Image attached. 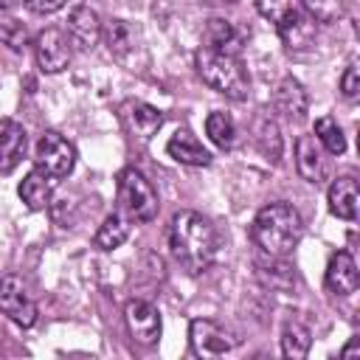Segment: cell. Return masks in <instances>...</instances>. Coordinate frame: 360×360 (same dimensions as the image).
<instances>
[{
	"label": "cell",
	"instance_id": "cell-1",
	"mask_svg": "<svg viewBox=\"0 0 360 360\" xmlns=\"http://www.w3.org/2000/svg\"><path fill=\"white\" fill-rule=\"evenodd\" d=\"M219 236L211 219L197 211H180L169 225V250L180 267L188 273H205L217 259Z\"/></svg>",
	"mask_w": 360,
	"mask_h": 360
},
{
	"label": "cell",
	"instance_id": "cell-2",
	"mask_svg": "<svg viewBox=\"0 0 360 360\" xmlns=\"http://www.w3.org/2000/svg\"><path fill=\"white\" fill-rule=\"evenodd\" d=\"M301 233H304L301 214L287 202H267L264 208H259L250 225V239L264 256L273 259L290 256L292 248L301 242Z\"/></svg>",
	"mask_w": 360,
	"mask_h": 360
},
{
	"label": "cell",
	"instance_id": "cell-3",
	"mask_svg": "<svg viewBox=\"0 0 360 360\" xmlns=\"http://www.w3.org/2000/svg\"><path fill=\"white\" fill-rule=\"evenodd\" d=\"M194 68L200 73V79L222 93L225 98H233V101H242L248 98V90H250V79H248V70L245 65L239 62V56L233 53H222V51H211V48H200L194 53Z\"/></svg>",
	"mask_w": 360,
	"mask_h": 360
},
{
	"label": "cell",
	"instance_id": "cell-4",
	"mask_svg": "<svg viewBox=\"0 0 360 360\" xmlns=\"http://www.w3.org/2000/svg\"><path fill=\"white\" fill-rule=\"evenodd\" d=\"M115 197H118V211L132 219V222H149L158 217V191L155 186L146 180L143 172L138 169H124L118 172V183H115Z\"/></svg>",
	"mask_w": 360,
	"mask_h": 360
},
{
	"label": "cell",
	"instance_id": "cell-5",
	"mask_svg": "<svg viewBox=\"0 0 360 360\" xmlns=\"http://www.w3.org/2000/svg\"><path fill=\"white\" fill-rule=\"evenodd\" d=\"M101 34H104V42H107V48H110L115 62H121L127 70H143L149 56H146L143 34H141V28L135 22L118 17V20H110Z\"/></svg>",
	"mask_w": 360,
	"mask_h": 360
},
{
	"label": "cell",
	"instance_id": "cell-6",
	"mask_svg": "<svg viewBox=\"0 0 360 360\" xmlns=\"http://www.w3.org/2000/svg\"><path fill=\"white\" fill-rule=\"evenodd\" d=\"M34 163H37V169H42L45 174H51L53 180H59V177H68L73 172V166H76V149L59 132H45L37 141Z\"/></svg>",
	"mask_w": 360,
	"mask_h": 360
},
{
	"label": "cell",
	"instance_id": "cell-7",
	"mask_svg": "<svg viewBox=\"0 0 360 360\" xmlns=\"http://www.w3.org/2000/svg\"><path fill=\"white\" fill-rule=\"evenodd\" d=\"M0 312L25 329L37 323V301L20 276H3L0 278Z\"/></svg>",
	"mask_w": 360,
	"mask_h": 360
},
{
	"label": "cell",
	"instance_id": "cell-8",
	"mask_svg": "<svg viewBox=\"0 0 360 360\" xmlns=\"http://www.w3.org/2000/svg\"><path fill=\"white\" fill-rule=\"evenodd\" d=\"M188 340H191L194 354H200V357H222V354H231L239 346V338L233 332H228L222 323L211 321V318L191 321Z\"/></svg>",
	"mask_w": 360,
	"mask_h": 360
},
{
	"label": "cell",
	"instance_id": "cell-9",
	"mask_svg": "<svg viewBox=\"0 0 360 360\" xmlns=\"http://www.w3.org/2000/svg\"><path fill=\"white\" fill-rule=\"evenodd\" d=\"M34 53L42 73H62L70 65L73 45L62 28H45L34 37Z\"/></svg>",
	"mask_w": 360,
	"mask_h": 360
},
{
	"label": "cell",
	"instance_id": "cell-10",
	"mask_svg": "<svg viewBox=\"0 0 360 360\" xmlns=\"http://www.w3.org/2000/svg\"><path fill=\"white\" fill-rule=\"evenodd\" d=\"M118 118H121V127L138 141H149L163 127V112L138 98H127L118 107Z\"/></svg>",
	"mask_w": 360,
	"mask_h": 360
},
{
	"label": "cell",
	"instance_id": "cell-11",
	"mask_svg": "<svg viewBox=\"0 0 360 360\" xmlns=\"http://www.w3.org/2000/svg\"><path fill=\"white\" fill-rule=\"evenodd\" d=\"M124 321H127L129 335H132L138 343H143V346L158 343V338H160V312H158L155 304H149V301H143V298L127 301V307H124Z\"/></svg>",
	"mask_w": 360,
	"mask_h": 360
},
{
	"label": "cell",
	"instance_id": "cell-12",
	"mask_svg": "<svg viewBox=\"0 0 360 360\" xmlns=\"http://www.w3.org/2000/svg\"><path fill=\"white\" fill-rule=\"evenodd\" d=\"M68 39L73 48L79 51H93L101 39V20H98V11L90 8V6H76L70 8L68 14V28H65Z\"/></svg>",
	"mask_w": 360,
	"mask_h": 360
},
{
	"label": "cell",
	"instance_id": "cell-13",
	"mask_svg": "<svg viewBox=\"0 0 360 360\" xmlns=\"http://www.w3.org/2000/svg\"><path fill=\"white\" fill-rule=\"evenodd\" d=\"M25 155V129L11 118H0V174H11Z\"/></svg>",
	"mask_w": 360,
	"mask_h": 360
},
{
	"label": "cell",
	"instance_id": "cell-14",
	"mask_svg": "<svg viewBox=\"0 0 360 360\" xmlns=\"http://www.w3.org/2000/svg\"><path fill=\"white\" fill-rule=\"evenodd\" d=\"M166 152H169V158H174L177 163H183V166H208L211 163V155H208V149L197 141V135L191 132V129H174V135L169 138V143H166Z\"/></svg>",
	"mask_w": 360,
	"mask_h": 360
},
{
	"label": "cell",
	"instance_id": "cell-15",
	"mask_svg": "<svg viewBox=\"0 0 360 360\" xmlns=\"http://www.w3.org/2000/svg\"><path fill=\"white\" fill-rule=\"evenodd\" d=\"M295 169L312 186H318L323 180L326 163H323V152H321V146L312 135H298V141H295Z\"/></svg>",
	"mask_w": 360,
	"mask_h": 360
},
{
	"label": "cell",
	"instance_id": "cell-16",
	"mask_svg": "<svg viewBox=\"0 0 360 360\" xmlns=\"http://www.w3.org/2000/svg\"><path fill=\"white\" fill-rule=\"evenodd\" d=\"M326 287L335 295H349L357 290V264L349 250L332 253V259L326 264Z\"/></svg>",
	"mask_w": 360,
	"mask_h": 360
},
{
	"label": "cell",
	"instance_id": "cell-17",
	"mask_svg": "<svg viewBox=\"0 0 360 360\" xmlns=\"http://www.w3.org/2000/svg\"><path fill=\"white\" fill-rule=\"evenodd\" d=\"M53 177L51 174H45L42 169H31L25 177H22V183H20V200L31 208V211H42V208H48V202H51V197H53Z\"/></svg>",
	"mask_w": 360,
	"mask_h": 360
},
{
	"label": "cell",
	"instance_id": "cell-18",
	"mask_svg": "<svg viewBox=\"0 0 360 360\" xmlns=\"http://www.w3.org/2000/svg\"><path fill=\"white\" fill-rule=\"evenodd\" d=\"M329 211L340 219H354L357 217V202H360V194H357V180L354 177H338L332 180L329 186Z\"/></svg>",
	"mask_w": 360,
	"mask_h": 360
},
{
	"label": "cell",
	"instance_id": "cell-19",
	"mask_svg": "<svg viewBox=\"0 0 360 360\" xmlns=\"http://www.w3.org/2000/svg\"><path fill=\"white\" fill-rule=\"evenodd\" d=\"M202 39H205V48L211 51H222V53H239L242 48V37L239 31L233 28V22L222 20V17H211L205 22V31H202Z\"/></svg>",
	"mask_w": 360,
	"mask_h": 360
},
{
	"label": "cell",
	"instance_id": "cell-20",
	"mask_svg": "<svg viewBox=\"0 0 360 360\" xmlns=\"http://www.w3.org/2000/svg\"><path fill=\"white\" fill-rule=\"evenodd\" d=\"M278 34L290 51H301V48L312 45V39H315V20L309 14L295 11L290 20H284L278 25Z\"/></svg>",
	"mask_w": 360,
	"mask_h": 360
},
{
	"label": "cell",
	"instance_id": "cell-21",
	"mask_svg": "<svg viewBox=\"0 0 360 360\" xmlns=\"http://www.w3.org/2000/svg\"><path fill=\"white\" fill-rule=\"evenodd\" d=\"M276 107L290 121H301L304 118V112H307V93H304V87L292 76L281 79V84L276 87Z\"/></svg>",
	"mask_w": 360,
	"mask_h": 360
},
{
	"label": "cell",
	"instance_id": "cell-22",
	"mask_svg": "<svg viewBox=\"0 0 360 360\" xmlns=\"http://www.w3.org/2000/svg\"><path fill=\"white\" fill-rule=\"evenodd\" d=\"M127 236H129V219L124 214H110L98 225L93 242H96L98 250H115V248H121L127 242Z\"/></svg>",
	"mask_w": 360,
	"mask_h": 360
},
{
	"label": "cell",
	"instance_id": "cell-23",
	"mask_svg": "<svg viewBox=\"0 0 360 360\" xmlns=\"http://www.w3.org/2000/svg\"><path fill=\"white\" fill-rule=\"evenodd\" d=\"M309 343H312V335H309V329L301 321H287L284 323V332H281V352H284V357H292V360L307 357L309 354Z\"/></svg>",
	"mask_w": 360,
	"mask_h": 360
},
{
	"label": "cell",
	"instance_id": "cell-24",
	"mask_svg": "<svg viewBox=\"0 0 360 360\" xmlns=\"http://www.w3.org/2000/svg\"><path fill=\"white\" fill-rule=\"evenodd\" d=\"M205 132L208 138L219 146V149H231L236 143V127H233V118L228 112H219L214 110L208 118H205Z\"/></svg>",
	"mask_w": 360,
	"mask_h": 360
},
{
	"label": "cell",
	"instance_id": "cell-25",
	"mask_svg": "<svg viewBox=\"0 0 360 360\" xmlns=\"http://www.w3.org/2000/svg\"><path fill=\"white\" fill-rule=\"evenodd\" d=\"M315 141L332 155H343L346 152V138H343V132H340V127H338V121L332 115H321L315 121Z\"/></svg>",
	"mask_w": 360,
	"mask_h": 360
},
{
	"label": "cell",
	"instance_id": "cell-26",
	"mask_svg": "<svg viewBox=\"0 0 360 360\" xmlns=\"http://www.w3.org/2000/svg\"><path fill=\"white\" fill-rule=\"evenodd\" d=\"M256 143H259V149H262V155L267 160H273V163L278 160V155H281V135H278L276 121L262 118L256 124Z\"/></svg>",
	"mask_w": 360,
	"mask_h": 360
},
{
	"label": "cell",
	"instance_id": "cell-27",
	"mask_svg": "<svg viewBox=\"0 0 360 360\" xmlns=\"http://www.w3.org/2000/svg\"><path fill=\"white\" fill-rule=\"evenodd\" d=\"M256 11L278 28L284 20H290L295 11H301V0H256Z\"/></svg>",
	"mask_w": 360,
	"mask_h": 360
},
{
	"label": "cell",
	"instance_id": "cell-28",
	"mask_svg": "<svg viewBox=\"0 0 360 360\" xmlns=\"http://www.w3.org/2000/svg\"><path fill=\"white\" fill-rule=\"evenodd\" d=\"M301 6L315 22H335L346 11V0H301Z\"/></svg>",
	"mask_w": 360,
	"mask_h": 360
},
{
	"label": "cell",
	"instance_id": "cell-29",
	"mask_svg": "<svg viewBox=\"0 0 360 360\" xmlns=\"http://www.w3.org/2000/svg\"><path fill=\"white\" fill-rule=\"evenodd\" d=\"M259 278H262L264 284H270L273 290H290L292 281H295V273H292V267H290L287 262L276 259L273 267H270V264H259Z\"/></svg>",
	"mask_w": 360,
	"mask_h": 360
},
{
	"label": "cell",
	"instance_id": "cell-30",
	"mask_svg": "<svg viewBox=\"0 0 360 360\" xmlns=\"http://www.w3.org/2000/svg\"><path fill=\"white\" fill-rule=\"evenodd\" d=\"M0 42L8 45L11 51H22L28 45V28H25V22L0 14Z\"/></svg>",
	"mask_w": 360,
	"mask_h": 360
},
{
	"label": "cell",
	"instance_id": "cell-31",
	"mask_svg": "<svg viewBox=\"0 0 360 360\" xmlns=\"http://www.w3.org/2000/svg\"><path fill=\"white\" fill-rule=\"evenodd\" d=\"M340 93H343L349 101H354V98L360 96V70H357V65H349V68L343 70V76H340Z\"/></svg>",
	"mask_w": 360,
	"mask_h": 360
},
{
	"label": "cell",
	"instance_id": "cell-32",
	"mask_svg": "<svg viewBox=\"0 0 360 360\" xmlns=\"http://www.w3.org/2000/svg\"><path fill=\"white\" fill-rule=\"evenodd\" d=\"M22 3L34 14H53V11H59V8L68 6V0H22Z\"/></svg>",
	"mask_w": 360,
	"mask_h": 360
},
{
	"label": "cell",
	"instance_id": "cell-33",
	"mask_svg": "<svg viewBox=\"0 0 360 360\" xmlns=\"http://www.w3.org/2000/svg\"><path fill=\"white\" fill-rule=\"evenodd\" d=\"M352 354H360V340H357V338H354L349 346L340 349V357H352Z\"/></svg>",
	"mask_w": 360,
	"mask_h": 360
},
{
	"label": "cell",
	"instance_id": "cell-34",
	"mask_svg": "<svg viewBox=\"0 0 360 360\" xmlns=\"http://www.w3.org/2000/svg\"><path fill=\"white\" fill-rule=\"evenodd\" d=\"M20 0H0V11H8L11 6H17Z\"/></svg>",
	"mask_w": 360,
	"mask_h": 360
},
{
	"label": "cell",
	"instance_id": "cell-35",
	"mask_svg": "<svg viewBox=\"0 0 360 360\" xmlns=\"http://www.w3.org/2000/svg\"><path fill=\"white\" fill-rule=\"evenodd\" d=\"M217 3H236V0H217Z\"/></svg>",
	"mask_w": 360,
	"mask_h": 360
}]
</instances>
